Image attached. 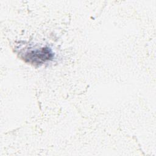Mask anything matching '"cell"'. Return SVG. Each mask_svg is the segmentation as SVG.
<instances>
[{"label":"cell","mask_w":156,"mask_h":156,"mask_svg":"<svg viewBox=\"0 0 156 156\" xmlns=\"http://www.w3.org/2000/svg\"><path fill=\"white\" fill-rule=\"evenodd\" d=\"M52 52L48 48H42L27 52L24 55V60L32 63H42L51 59Z\"/></svg>","instance_id":"1"}]
</instances>
